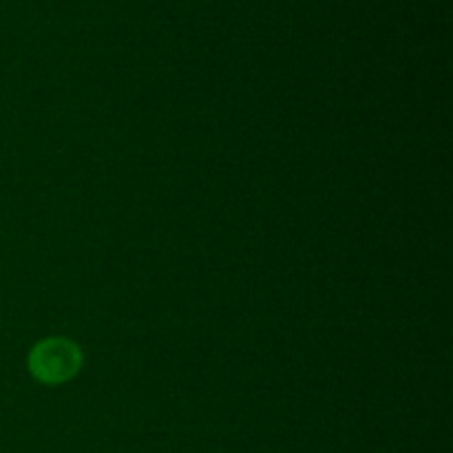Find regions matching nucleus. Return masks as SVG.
I'll return each instance as SVG.
<instances>
[{"label": "nucleus", "instance_id": "f257e3e1", "mask_svg": "<svg viewBox=\"0 0 453 453\" xmlns=\"http://www.w3.org/2000/svg\"><path fill=\"white\" fill-rule=\"evenodd\" d=\"M82 367V352L69 339L40 341L29 354V372L44 385H60L73 379Z\"/></svg>", "mask_w": 453, "mask_h": 453}]
</instances>
